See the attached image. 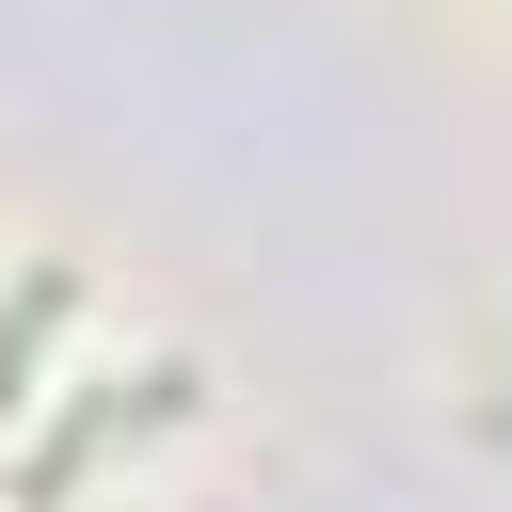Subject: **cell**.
I'll use <instances>...</instances> for the list:
<instances>
[{
  "instance_id": "1",
  "label": "cell",
  "mask_w": 512,
  "mask_h": 512,
  "mask_svg": "<svg viewBox=\"0 0 512 512\" xmlns=\"http://www.w3.org/2000/svg\"><path fill=\"white\" fill-rule=\"evenodd\" d=\"M144 416H192V368H128V384H80V416H48L32 432V464H16V496H64L112 432H144Z\"/></svg>"
},
{
  "instance_id": "2",
  "label": "cell",
  "mask_w": 512,
  "mask_h": 512,
  "mask_svg": "<svg viewBox=\"0 0 512 512\" xmlns=\"http://www.w3.org/2000/svg\"><path fill=\"white\" fill-rule=\"evenodd\" d=\"M64 304H80V272H32V288H16V320H0V416L32 400V352H48V320H64Z\"/></svg>"
}]
</instances>
